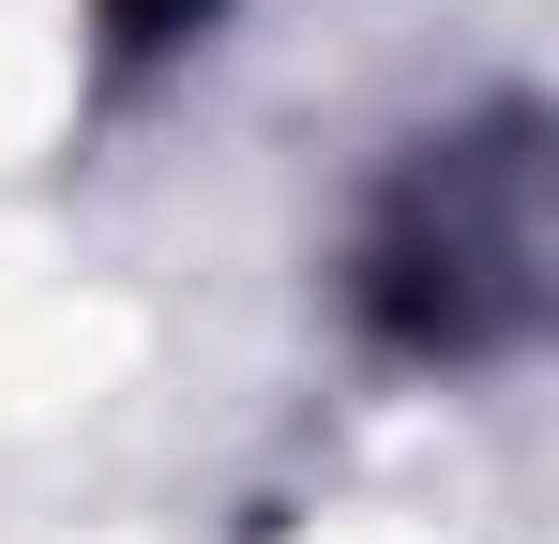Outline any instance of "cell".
Listing matches in <instances>:
<instances>
[{
    "label": "cell",
    "instance_id": "6da1fadb",
    "mask_svg": "<svg viewBox=\"0 0 559 544\" xmlns=\"http://www.w3.org/2000/svg\"><path fill=\"white\" fill-rule=\"evenodd\" d=\"M545 287V181H530V121L484 137H424V167L378 197L364 227V318L408 363H484L530 333Z\"/></svg>",
    "mask_w": 559,
    "mask_h": 544
},
{
    "label": "cell",
    "instance_id": "7a4b0ae2",
    "mask_svg": "<svg viewBox=\"0 0 559 544\" xmlns=\"http://www.w3.org/2000/svg\"><path fill=\"white\" fill-rule=\"evenodd\" d=\"M121 31H182V15H212V0H106Z\"/></svg>",
    "mask_w": 559,
    "mask_h": 544
}]
</instances>
